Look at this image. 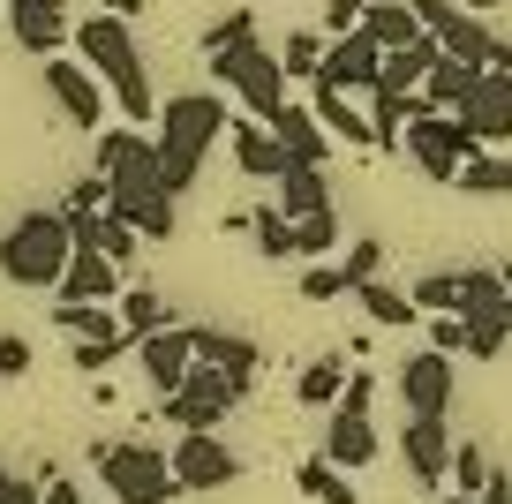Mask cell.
Masks as SVG:
<instances>
[{"label":"cell","mask_w":512,"mask_h":504,"mask_svg":"<svg viewBox=\"0 0 512 504\" xmlns=\"http://www.w3.org/2000/svg\"><path fill=\"white\" fill-rule=\"evenodd\" d=\"M98 174H106V211L128 219L144 241L174 234V196L159 181V151H151L144 128H98Z\"/></svg>","instance_id":"cell-1"},{"label":"cell","mask_w":512,"mask_h":504,"mask_svg":"<svg viewBox=\"0 0 512 504\" xmlns=\"http://www.w3.org/2000/svg\"><path fill=\"white\" fill-rule=\"evenodd\" d=\"M226 136V98L219 91H189V98H166L159 128H151V151H159V181L166 196H189L196 174H204L211 143Z\"/></svg>","instance_id":"cell-2"},{"label":"cell","mask_w":512,"mask_h":504,"mask_svg":"<svg viewBox=\"0 0 512 504\" xmlns=\"http://www.w3.org/2000/svg\"><path fill=\"white\" fill-rule=\"evenodd\" d=\"M76 61L91 68L98 83H106V98L121 106V121L128 128H144L151 113V68H144V46H136V31H128L121 16H91V23H76Z\"/></svg>","instance_id":"cell-3"},{"label":"cell","mask_w":512,"mask_h":504,"mask_svg":"<svg viewBox=\"0 0 512 504\" xmlns=\"http://www.w3.org/2000/svg\"><path fill=\"white\" fill-rule=\"evenodd\" d=\"M76 256V234H68V211H23L8 234H0V279L31 286V294H53Z\"/></svg>","instance_id":"cell-4"},{"label":"cell","mask_w":512,"mask_h":504,"mask_svg":"<svg viewBox=\"0 0 512 504\" xmlns=\"http://www.w3.org/2000/svg\"><path fill=\"white\" fill-rule=\"evenodd\" d=\"M91 467H98V482H106V497H121V504H174V497H181L174 459H166L151 437H136V444H98Z\"/></svg>","instance_id":"cell-5"},{"label":"cell","mask_w":512,"mask_h":504,"mask_svg":"<svg viewBox=\"0 0 512 504\" xmlns=\"http://www.w3.org/2000/svg\"><path fill=\"white\" fill-rule=\"evenodd\" d=\"M211 83H226V91L249 106V121H272V113L287 106V68H279L272 46H256V38L211 53Z\"/></svg>","instance_id":"cell-6"},{"label":"cell","mask_w":512,"mask_h":504,"mask_svg":"<svg viewBox=\"0 0 512 504\" xmlns=\"http://www.w3.org/2000/svg\"><path fill=\"white\" fill-rule=\"evenodd\" d=\"M400 151L415 158V166H422L430 181H460V166H467V158L482 151V143H475V128H467L460 113H430V106H422L415 121H407Z\"/></svg>","instance_id":"cell-7"},{"label":"cell","mask_w":512,"mask_h":504,"mask_svg":"<svg viewBox=\"0 0 512 504\" xmlns=\"http://www.w3.org/2000/svg\"><path fill=\"white\" fill-rule=\"evenodd\" d=\"M241 399H249V384H241V377H226V369L196 362V369H189V384L159 399V414H166L174 429H219L226 414L241 407Z\"/></svg>","instance_id":"cell-8"},{"label":"cell","mask_w":512,"mask_h":504,"mask_svg":"<svg viewBox=\"0 0 512 504\" xmlns=\"http://www.w3.org/2000/svg\"><path fill=\"white\" fill-rule=\"evenodd\" d=\"M166 459H174V482H181V497H211V489L241 482V459H234V444H226L219 429H181Z\"/></svg>","instance_id":"cell-9"},{"label":"cell","mask_w":512,"mask_h":504,"mask_svg":"<svg viewBox=\"0 0 512 504\" xmlns=\"http://www.w3.org/2000/svg\"><path fill=\"white\" fill-rule=\"evenodd\" d=\"M415 16H422V31H430L437 46L452 53V61H475V68H490L497 38H490V23H482V16H467L460 0H415Z\"/></svg>","instance_id":"cell-10"},{"label":"cell","mask_w":512,"mask_h":504,"mask_svg":"<svg viewBox=\"0 0 512 504\" xmlns=\"http://www.w3.org/2000/svg\"><path fill=\"white\" fill-rule=\"evenodd\" d=\"M38 76H46L53 106L68 113V121L83 128V136H98V121H106V83L91 76L83 61H68V53H53V61H38Z\"/></svg>","instance_id":"cell-11"},{"label":"cell","mask_w":512,"mask_h":504,"mask_svg":"<svg viewBox=\"0 0 512 504\" xmlns=\"http://www.w3.org/2000/svg\"><path fill=\"white\" fill-rule=\"evenodd\" d=\"M392 384H400L407 414H437V422H452V354H437V347L407 354V362L392 369Z\"/></svg>","instance_id":"cell-12"},{"label":"cell","mask_w":512,"mask_h":504,"mask_svg":"<svg viewBox=\"0 0 512 504\" xmlns=\"http://www.w3.org/2000/svg\"><path fill=\"white\" fill-rule=\"evenodd\" d=\"M460 121L475 128V143H482V151H505V143H512V83L497 76V68H482V76L467 83Z\"/></svg>","instance_id":"cell-13"},{"label":"cell","mask_w":512,"mask_h":504,"mask_svg":"<svg viewBox=\"0 0 512 504\" xmlns=\"http://www.w3.org/2000/svg\"><path fill=\"white\" fill-rule=\"evenodd\" d=\"M377 68H384V46L369 31H347V38L324 46L317 83H332V91H347V98H369V91H377Z\"/></svg>","instance_id":"cell-14"},{"label":"cell","mask_w":512,"mask_h":504,"mask_svg":"<svg viewBox=\"0 0 512 504\" xmlns=\"http://www.w3.org/2000/svg\"><path fill=\"white\" fill-rule=\"evenodd\" d=\"M136 369H144V384L151 392H181L189 384V369H196V331H181V324H166V331H151V339H136Z\"/></svg>","instance_id":"cell-15"},{"label":"cell","mask_w":512,"mask_h":504,"mask_svg":"<svg viewBox=\"0 0 512 504\" xmlns=\"http://www.w3.org/2000/svg\"><path fill=\"white\" fill-rule=\"evenodd\" d=\"M8 31L23 53L53 61L61 46H76V23H68V0H8Z\"/></svg>","instance_id":"cell-16"},{"label":"cell","mask_w":512,"mask_h":504,"mask_svg":"<svg viewBox=\"0 0 512 504\" xmlns=\"http://www.w3.org/2000/svg\"><path fill=\"white\" fill-rule=\"evenodd\" d=\"M400 459H407V474H415L422 489H437L452 474V422H437V414H407Z\"/></svg>","instance_id":"cell-17"},{"label":"cell","mask_w":512,"mask_h":504,"mask_svg":"<svg viewBox=\"0 0 512 504\" xmlns=\"http://www.w3.org/2000/svg\"><path fill=\"white\" fill-rule=\"evenodd\" d=\"M324 459L332 467H369L377 459V422H369V407H332V422H324Z\"/></svg>","instance_id":"cell-18"},{"label":"cell","mask_w":512,"mask_h":504,"mask_svg":"<svg viewBox=\"0 0 512 504\" xmlns=\"http://www.w3.org/2000/svg\"><path fill=\"white\" fill-rule=\"evenodd\" d=\"M226 143H234V166H241L249 181H279V174L294 166V158L279 151V136H272L264 121H249V113H241V121H226Z\"/></svg>","instance_id":"cell-19"},{"label":"cell","mask_w":512,"mask_h":504,"mask_svg":"<svg viewBox=\"0 0 512 504\" xmlns=\"http://www.w3.org/2000/svg\"><path fill=\"white\" fill-rule=\"evenodd\" d=\"M264 128L279 136V151H287L294 166H324V151H332V136H324L317 106H294V98H287V106H279V113H272Z\"/></svg>","instance_id":"cell-20"},{"label":"cell","mask_w":512,"mask_h":504,"mask_svg":"<svg viewBox=\"0 0 512 504\" xmlns=\"http://www.w3.org/2000/svg\"><path fill=\"white\" fill-rule=\"evenodd\" d=\"M53 294H61V301H121V264L98 256V249H76Z\"/></svg>","instance_id":"cell-21"},{"label":"cell","mask_w":512,"mask_h":504,"mask_svg":"<svg viewBox=\"0 0 512 504\" xmlns=\"http://www.w3.org/2000/svg\"><path fill=\"white\" fill-rule=\"evenodd\" d=\"M317 121H324V136H339V143H354V151H377V128H369V106H354L347 91H332V83H317Z\"/></svg>","instance_id":"cell-22"},{"label":"cell","mask_w":512,"mask_h":504,"mask_svg":"<svg viewBox=\"0 0 512 504\" xmlns=\"http://www.w3.org/2000/svg\"><path fill=\"white\" fill-rule=\"evenodd\" d=\"M272 189H279L272 204L287 211L294 226H302V219H317V211H332V181H324V166H287V174H279Z\"/></svg>","instance_id":"cell-23"},{"label":"cell","mask_w":512,"mask_h":504,"mask_svg":"<svg viewBox=\"0 0 512 504\" xmlns=\"http://www.w3.org/2000/svg\"><path fill=\"white\" fill-rule=\"evenodd\" d=\"M362 31L377 38L384 53H400V46H422V38H430V31H422V16H415V0H377V8L362 16Z\"/></svg>","instance_id":"cell-24"},{"label":"cell","mask_w":512,"mask_h":504,"mask_svg":"<svg viewBox=\"0 0 512 504\" xmlns=\"http://www.w3.org/2000/svg\"><path fill=\"white\" fill-rule=\"evenodd\" d=\"M482 76V68L475 61H452V53H437V61H430V76H422V106H430V113H460V98H467V83H475Z\"/></svg>","instance_id":"cell-25"},{"label":"cell","mask_w":512,"mask_h":504,"mask_svg":"<svg viewBox=\"0 0 512 504\" xmlns=\"http://www.w3.org/2000/svg\"><path fill=\"white\" fill-rule=\"evenodd\" d=\"M196 362H211V369H226V377L256 384V362H264V354H256L249 339H234V331H211V324H196Z\"/></svg>","instance_id":"cell-26"},{"label":"cell","mask_w":512,"mask_h":504,"mask_svg":"<svg viewBox=\"0 0 512 504\" xmlns=\"http://www.w3.org/2000/svg\"><path fill=\"white\" fill-rule=\"evenodd\" d=\"M347 354H317V362H302V377H294V399H302V407H339V392H347Z\"/></svg>","instance_id":"cell-27"},{"label":"cell","mask_w":512,"mask_h":504,"mask_svg":"<svg viewBox=\"0 0 512 504\" xmlns=\"http://www.w3.org/2000/svg\"><path fill=\"white\" fill-rule=\"evenodd\" d=\"M437 38H422V46H400V53H384V68H377V91H422V76H430V61H437Z\"/></svg>","instance_id":"cell-28"},{"label":"cell","mask_w":512,"mask_h":504,"mask_svg":"<svg viewBox=\"0 0 512 504\" xmlns=\"http://www.w3.org/2000/svg\"><path fill=\"white\" fill-rule=\"evenodd\" d=\"M53 324H61L68 339H128L121 316H113V301H61V309H53Z\"/></svg>","instance_id":"cell-29"},{"label":"cell","mask_w":512,"mask_h":504,"mask_svg":"<svg viewBox=\"0 0 512 504\" xmlns=\"http://www.w3.org/2000/svg\"><path fill=\"white\" fill-rule=\"evenodd\" d=\"M354 301H362V316H369V324H422V309H415V294H407V286L362 279V286H354Z\"/></svg>","instance_id":"cell-30"},{"label":"cell","mask_w":512,"mask_h":504,"mask_svg":"<svg viewBox=\"0 0 512 504\" xmlns=\"http://www.w3.org/2000/svg\"><path fill=\"white\" fill-rule=\"evenodd\" d=\"M422 113L415 91H369V128H377V151H392V143L407 136V121Z\"/></svg>","instance_id":"cell-31"},{"label":"cell","mask_w":512,"mask_h":504,"mask_svg":"<svg viewBox=\"0 0 512 504\" xmlns=\"http://www.w3.org/2000/svg\"><path fill=\"white\" fill-rule=\"evenodd\" d=\"M460 324H467V339H460L467 362H497L505 339H512V301H505V309H482V316H460Z\"/></svg>","instance_id":"cell-32"},{"label":"cell","mask_w":512,"mask_h":504,"mask_svg":"<svg viewBox=\"0 0 512 504\" xmlns=\"http://www.w3.org/2000/svg\"><path fill=\"white\" fill-rule=\"evenodd\" d=\"M452 189L460 196H512V151H475Z\"/></svg>","instance_id":"cell-33"},{"label":"cell","mask_w":512,"mask_h":504,"mask_svg":"<svg viewBox=\"0 0 512 504\" xmlns=\"http://www.w3.org/2000/svg\"><path fill=\"white\" fill-rule=\"evenodd\" d=\"M174 316H166V294L159 286H128L121 294V331L128 339H151V331H166Z\"/></svg>","instance_id":"cell-34"},{"label":"cell","mask_w":512,"mask_h":504,"mask_svg":"<svg viewBox=\"0 0 512 504\" xmlns=\"http://www.w3.org/2000/svg\"><path fill=\"white\" fill-rule=\"evenodd\" d=\"M422 316H460L467 309V271H430L422 286H407Z\"/></svg>","instance_id":"cell-35"},{"label":"cell","mask_w":512,"mask_h":504,"mask_svg":"<svg viewBox=\"0 0 512 504\" xmlns=\"http://www.w3.org/2000/svg\"><path fill=\"white\" fill-rule=\"evenodd\" d=\"M294 482H302V497H317V504H354V482H347V467H332V459H302L294 467Z\"/></svg>","instance_id":"cell-36"},{"label":"cell","mask_w":512,"mask_h":504,"mask_svg":"<svg viewBox=\"0 0 512 504\" xmlns=\"http://www.w3.org/2000/svg\"><path fill=\"white\" fill-rule=\"evenodd\" d=\"M249 234H256V256H272V264H279V256H302V249H294V219H287L279 204H264V211H256V219H249Z\"/></svg>","instance_id":"cell-37"},{"label":"cell","mask_w":512,"mask_h":504,"mask_svg":"<svg viewBox=\"0 0 512 504\" xmlns=\"http://www.w3.org/2000/svg\"><path fill=\"white\" fill-rule=\"evenodd\" d=\"M482 482H490V452L452 437V489H460V497H482Z\"/></svg>","instance_id":"cell-38"},{"label":"cell","mask_w":512,"mask_h":504,"mask_svg":"<svg viewBox=\"0 0 512 504\" xmlns=\"http://www.w3.org/2000/svg\"><path fill=\"white\" fill-rule=\"evenodd\" d=\"M136 249H144V234H136V226L128 219H113V211H98V256H113V264H136Z\"/></svg>","instance_id":"cell-39"},{"label":"cell","mask_w":512,"mask_h":504,"mask_svg":"<svg viewBox=\"0 0 512 504\" xmlns=\"http://www.w3.org/2000/svg\"><path fill=\"white\" fill-rule=\"evenodd\" d=\"M279 68H287V83H294V76L317 83V68H324V38H317V31H294L287 46H279Z\"/></svg>","instance_id":"cell-40"},{"label":"cell","mask_w":512,"mask_h":504,"mask_svg":"<svg viewBox=\"0 0 512 504\" xmlns=\"http://www.w3.org/2000/svg\"><path fill=\"white\" fill-rule=\"evenodd\" d=\"M294 249H302V256H332V249H339V211L302 219V226H294Z\"/></svg>","instance_id":"cell-41"},{"label":"cell","mask_w":512,"mask_h":504,"mask_svg":"<svg viewBox=\"0 0 512 504\" xmlns=\"http://www.w3.org/2000/svg\"><path fill=\"white\" fill-rule=\"evenodd\" d=\"M339 294H354V279L339 264H309L302 271V301H339Z\"/></svg>","instance_id":"cell-42"},{"label":"cell","mask_w":512,"mask_h":504,"mask_svg":"<svg viewBox=\"0 0 512 504\" xmlns=\"http://www.w3.org/2000/svg\"><path fill=\"white\" fill-rule=\"evenodd\" d=\"M241 38H256V16H249V8H226V16L204 31V53H219V46H241Z\"/></svg>","instance_id":"cell-43"},{"label":"cell","mask_w":512,"mask_h":504,"mask_svg":"<svg viewBox=\"0 0 512 504\" xmlns=\"http://www.w3.org/2000/svg\"><path fill=\"white\" fill-rule=\"evenodd\" d=\"M377 264H384V241H347V256H339V271H347L354 286L377 279Z\"/></svg>","instance_id":"cell-44"},{"label":"cell","mask_w":512,"mask_h":504,"mask_svg":"<svg viewBox=\"0 0 512 504\" xmlns=\"http://www.w3.org/2000/svg\"><path fill=\"white\" fill-rule=\"evenodd\" d=\"M121 347H136V339H76V377H98Z\"/></svg>","instance_id":"cell-45"},{"label":"cell","mask_w":512,"mask_h":504,"mask_svg":"<svg viewBox=\"0 0 512 504\" xmlns=\"http://www.w3.org/2000/svg\"><path fill=\"white\" fill-rule=\"evenodd\" d=\"M61 211H68V219H91V211H106V174H83L76 189H68Z\"/></svg>","instance_id":"cell-46"},{"label":"cell","mask_w":512,"mask_h":504,"mask_svg":"<svg viewBox=\"0 0 512 504\" xmlns=\"http://www.w3.org/2000/svg\"><path fill=\"white\" fill-rule=\"evenodd\" d=\"M369 8H377V0H332V16H324V23H332V38L362 31V16H369Z\"/></svg>","instance_id":"cell-47"},{"label":"cell","mask_w":512,"mask_h":504,"mask_svg":"<svg viewBox=\"0 0 512 504\" xmlns=\"http://www.w3.org/2000/svg\"><path fill=\"white\" fill-rule=\"evenodd\" d=\"M422 324H430V347H437V354H460V339H467L460 316H422Z\"/></svg>","instance_id":"cell-48"},{"label":"cell","mask_w":512,"mask_h":504,"mask_svg":"<svg viewBox=\"0 0 512 504\" xmlns=\"http://www.w3.org/2000/svg\"><path fill=\"white\" fill-rule=\"evenodd\" d=\"M0 377H31V339H16V331L0 339Z\"/></svg>","instance_id":"cell-49"},{"label":"cell","mask_w":512,"mask_h":504,"mask_svg":"<svg viewBox=\"0 0 512 504\" xmlns=\"http://www.w3.org/2000/svg\"><path fill=\"white\" fill-rule=\"evenodd\" d=\"M38 482H46V504H91V497H83L76 482H61L53 467H38Z\"/></svg>","instance_id":"cell-50"},{"label":"cell","mask_w":512,"mask_h":504,"mask_svg":"<svg viewBox=\"0 0 512 504\" xmlns=\"http://www.w3.org/2000/svg\"><path fill=\"white\" fill-rule=\"evenodd\" d=\"M475 504H512V474L505 467H490V482H482V497Z\"/></svg>","instance_id":"cell-51"},{"label":"cell","mask_w":512,"mask_h":504,"mask_svg":"<svg viewBox=\"0 0 512 504\" xmlns=\"http://www.w3.org/2000/svg\"><path fill=\"white\" fill-rule=\"evenodd\" d=\"M0 504H46V482H8V497Z\"/></svg>","instance_id":"cell-52"},{"label":"cell","mask_w":512,"mask_h":504,"mask_svg":"<svg viewBox=\"0 0 512 504\" xmlns=\"http://www.w3.org/2000/svg\"><path fill=\"white\" fill-rule=\"evenodd\" d=\"M98 8H106V16H121V23H128V16H144L151 0H98Z\"/></svg>","instance_id":"cell-53"},{"label":"cell","mask_w":512,"mask_h":504,"mask_svg":"<svg viewBox=\"0 0 512 504\" xmlns=\"http://www.w3.org/2000/svg\"><path fill=\"white\" fill-rule=\"evenodd\" d=\"M490 68H497V76H505V83H512V46H505V38H497V53H490Z\"/></svg>","instance_id":"cell-54"},{"label":"cell","mask_w":512,"mask_h":504,"mask_svg":"<svg viewBox=\"0 0 512 504\" xmlns=\"http://www.w3.org/2000/svg\"><path fill=\"white\" fill-rule=\"evenodd\" d=\"M460 8L467 16H490V8H505V0H460Z\"/></svg>","instance_id":"cell-55"},{"label":"cell","mask_w":512,"mask_h":504,"mask_svg":"<svg viewBox=\"0 0 512 504\" xmlns=\"http://www.w3.org/2000/svg\"><path fill=\"white\" fill-rule=\"evenodd\" d=\"M497 279H505V294H512V256H505V264H497Z\"/></svg>","instance_id":"cell-56"},{"label":"cell","mask_w":512,"mask_h":504,"mask_svg":"<svg viewBox=\"0 0 512 504\" xmlns=\"http://www.w3.org/2000/svg\"><path fill=\"white\" fill-rule=\"evenodd\" d=\"M8 482H16V474H8V467H0V497H8Z\"/></svg>","instance_id":"cell-57"},{"label":"cell","mask_w":512,"mask_h":504,"mask_svg":"<svg viewBox=\"0 0 512 504\" xmlns=\"http://www.w3.org/2000/svg\"><path fill=\"white\" fill-rule=\"evenodd\" d=\"M0 8H8V0H0Z\"/></svg>","instance_id":"cell-58"}]
</instances>
